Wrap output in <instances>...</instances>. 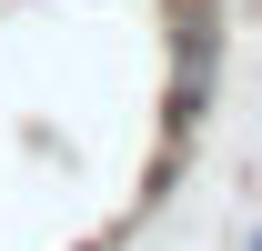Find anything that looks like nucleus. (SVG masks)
<instances>
[{
    "mask_svg": "<svg viewBox=\"0 0 262 251\" xmlns=\"http://www.w3.org/2000/svg\"><path fill=\"white\" fill-rule=\"evenodd\" d=\"M242 251H262V221H252V231H242Z\"/></svg>",
    "mask_w": 262,
    "mask_h": 251,
    "instance_id": "obj_1",
    "label": "nucleus"
}]
</instances>
